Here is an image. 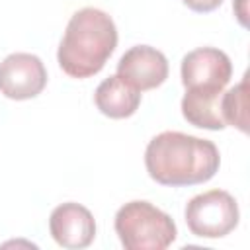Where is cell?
<instances>
[{
    "instance_id": "cell-1",
    "label": "cell",
    "mask_w": 250,
    "mask_h": 250,
    "mask_svg": "<svg viewBox=\"0 0 250 250\" xmlns=\"http://www.w3.org/2000/svg\"><path fill=\"white\" fill-rule=\"evenodd\" d=\"M221 164L219 148L207 139L180 131H164L150 139L145 150L148 176L172 188L209 182Z\"/></svg>"
},
{
    "instance_id": "cell-2",
    "label": "cell",
    "mask_w": 250,
    "mask_h": 250,
    "mask_svg": "<svg viewBox=\"0 0 250 250\" xmlns=\"http://www.w3.org/2000/svg\"><path fill=\"white\" fill-rule=\"evenodd\" d=\"M117 47L113 20L98 8H82L68 20L59 45V64L72 78L98 74Z\"/></svg>"
},
{
    "instance_id": "cell-3",
    "label": "cell",
    "mask_w": 250,
    "mask_h": 250,
    "mask_svg": "<svg viewBox=\"0 0 250 250\" xmlns=\"http://www.w3.org/2000/svg\"><path fill=\"white\" fill-rule=\"evenodd\" d=\"M115 232L125 250H164L178 234L172 217L148 201H129L119 207Z\"/></svg>"
},
{
    "instance_id": "cell-4",
    "label": "cell",
    "mask_w": 250,
    "mask_h": 250,
    "mask_svg": "<svg viewBox=\"0 0 250 250\" xmlns=\"http://www.w3.org/2000/svg\"><path fill=\"white\" fill-rule=\"evenodd\" d=\"M238 217V203L225 189H209L191 197L186 205L188 229L201 238L227 236L236 229Z\"/></svg>"
},
{
    "instance_id": "cell-5",
    "label": "cell",
    "mask_w": 250,
    "mask_h": 250,
    "mask_svg": "<svg viewBox=\"0 0 250 250\" xmlns=\"http://www.w3.org/2000/svg\"><path fill=\"white\" fill-rule=\"evenodd\" d=\"M232 76V62L221 49L199 47L182 59V84L186 90H225Z\"/></svg>"
},
{
    "instance_id": "cell-6",
    "label": "cell",
    "mask_w": 250,
    "mask_h": 250,
    "mask_svg": "<svg viewBox=\"0 0 250 250\" xmlns=\"http://www.w3.org/2000/svg\"><path fill=\"white\" fill-rule=\"evenodd\" d=\"M45 84L47 70L37 55L12 53L0 62V92L10 100H31Z\"/></svg>"
},
{
    "instance_id": "cell-7",
    "label": "cell",
    "mask_w": 250,
    "mask_h": 250,
    "mask_svg": "<svg viewBox=\"0 0 250 250\" xmlns=\"http://www.w3.org/2000/svg\"><path fill=\"white\" fill-rule=\"evenodd\" d=\"M117 74L139 92L152 90L168 78V61L154 47L135 45L119 59Z\"/></svg>"
},
{
    "instance_id": "cell-8",
    "label": "cell",
    "mask_w": 250,
    "mask_h": 250,
    "mask_svg": "<svg viewBox=\"0 0 250 250\" xmlns=\"http://www.w3.org/2000/svg\"><path fill=\"white\" fill-rule=\"evenodd\" d=\"M49 230L59 246L78 250L92 244L96 236V221L84 205L68 201L53 209Z\"/></svg>"
},
{
    "instance_id": "cell-9",
    "label": "cell",
    "mask_w": 250,
    "mask_h": 250,
    "mask_svg": "<svg viewBox=\"0 0 250 250\" xmlns=\"http://www.w3.org/2000/svg\"><path fill=\"white\" fill-rule=\"evenodd\" d=\"M94 102L104 115L111 119H125L137 111L141 104V92L119 74H113L98 86Z\"/></svg>"
},
{
    "instance_id": "cell-10",
    "label": "cell",
    "mask_w": 250,
    "mask_h": 250,
    "mask_svg": "<svg viewBox=\"0 0 250 250\" xmlns=\"http://www.w3.org/2000/svg\"><path fill=\"white\" fill-rule=\"evenodd\" d=\"M221 90H186L182 98L184 117L201 129L221 131L227 127L221 113Z\"/></svg>"
},
{
    "instance_id": "cell-11",
    "label": "cell",
    "mask_w": 250,
    "mask_h": 250,
    "mask_svg": "<svg viewBox=\"0 0 250 250\" xmlns=\"http://www.w3.org/2000/svg\"><path fill=\"white\" fill-rule=\"evenodd\" d=\"M221 113L225 123L248 133V76L240 80L234 88L221 96Z\"/></svg>"
},
{
    "instance_id": "cell-12",
    "label": "cell",
    "mask_w": 250,
    "mask_h": 250,
    "mask_svg": "<svg viewBox=\"0 0 250 250\" xmlns=\"http://www.w3.org/2000/svg\"><path fill=\"white\" fill-rule=\"evenodd\" d=\"M189 10L199 12V14H207L213 12L215 8H219L223 4V0H182Z\"/></svg>"
},
{
    "instance_id": "cell-13",
    "label": "cell",
    "mask_w": 250,
    "mask_h": 250,
    "mask_svg": "<svg viewBox=\"0 0 250 250\" xmlns=\"http://www.w3.org/2000/svg\"><path fill=\"white\" fill-rule=\"evenodd\" d=\"M234 10L242 25H246V0H234Z\"/></svg>"
}]
</instances>
